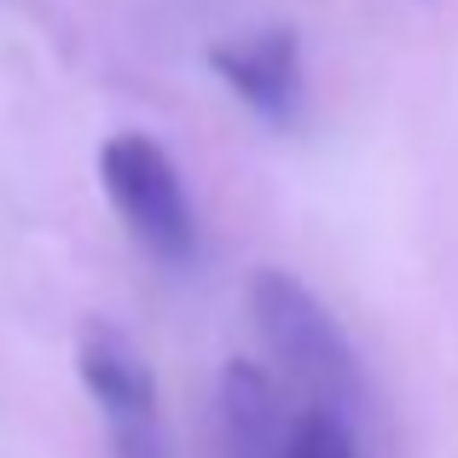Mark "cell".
Instances as JSON below:
<instances>
[{
    "instance_id": "obj_1",
    "label": "cell",
    "mask_w": 458,
    "mask_h": 458,
    "mask_svg": "<svg viewBox=\"0 0 458 458\" xmlns=\"http://www.w3.org/2000/svg\"><path fill=\"white\" fill-rule=\"evenodd\" d=\"M244 313L256 343L267 348L273 371L302 394V406H325L336 418H354L360 406V360L348 348L331 308L284 267H256L244 284Z\"/></svg>"
},
{
    "instance_id": "obj_2",
    "label": "cell",
    "mask_w": 458,
    "mask_h": 458,
    "mask_svg": "<svg viewBox=\"0 0 458 458\" xmlns=\"http://www.w3.org/2000/svg\"><path fill=\"white\" fill-rule=\"evenodd\" d=\"M99 186L111 198L116 221L128 226L157 267H191L198 256V209L180 163L140 128H123L99 146Z\"/></svg>"
},
{
    "instance_id": "obj_3",
    "label": "cell",
    "mask_w": 458,
    "mask_h": 458,
    "mask_svg": "<svg viewBox=\"0 0 458 458\" xmlns=\"http://www.w3.org/2000/svg\"><path fill=\"white\" fill-rule=\"evenodd\" d=\"M76 371L88 383L93 406L105 418L111 458H174L163 436V406H157V377L128 331L111 319H88L76 336Z\"/></svg>"
},
{
    "instance_id": "obj_4",
    "label": "cell",
    "mask_w": 458,
    "mask_h": 458,
    "mask_svg": "<svg viewBox=\"0 0 458 458\" xmlns=\"http://www.w3.org/2000/svg\"><path fill=\"white\" fill-rule=\"evenodd\" d=\"M209 70L226 81L250 116L267 128H296L308 111V70H302V41L284 23H256V30L221 35L209 47Z\"/></svg>"
},
{
    "instance_id": "obj_5",
    "label": "cell",
    "mask_w": 458,
    "mask_h": 458,
    "mask_svg": "<svg viewBox=\"0 0 458 458\" xmlns=\"http://www.w3.org/2000/svg\"><path fill=\"white\" fill-rule=\"evenodd\" d=\"M215 418H221V453L226 458H279L284 441V394L256 360H226L215 383Z\"/></svg>"
},
{
    "instance_id": "obj_6",
    "label": "cell",
    "mask_w": 458,
    "mask_h": 458,
    "mask_svg": "<svg viewBox=\"0 0 458 458\" xmlns=\"http://www.w3.org/2000/svg\"><path fill=\"white\" fill-rule=\"evenodd\" d=\"M279 458H366V453L354 441V418H336L325 406H302L284 424Z\"/></svg>"
}]
</instances>
